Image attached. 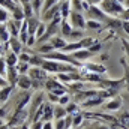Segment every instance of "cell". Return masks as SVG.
<instances>
[{"instance_id": "6da1fadb", "label": "cell", "mask_w": 129, "mask_h": 129, "mask_svg": "<svg viewBox=\"0 0 129 129\" xmlns=\"http://www.w3.org/2000/svg\"><path fill=\"white\" fill-rule=\"evenodd\" d=\"M95 44V39L92 38H83L81 41H77V42H71V44H66L62 51H66V53H75L78 50H84V48H89Z\"/></svg>"}, {"instance_id": "7a4b0ae2", "label": "cell", "mask_w": 129, "mask_h": 129, "mask_svg": "<svg viewBox=\"0 0 129 129\" xmlns=\"http://www.w3.org/2000/svg\"><path fill=\"white\" fill-rule=\"evenodd\" d=\"M101 8L107 15H119L123 12V6L117 0H102Z\"/></svg>"}, {"instance_id": "3957f363", "label": "cell", "mask_w": 129, "mask_h": 129, "mask_svg": "<svg viewBox=\"0 0 129 129\" xmlns=\"http://www.w3.org/2000/svg\"><path fill=\"white\" fill-rule=\"evenodd\" d=\"M69 24L72 26V29H80L83 30L86 27V21H84V17L81 15V12H71L69 14Z\"/></svg>"}, {"instance_id": "277c9868", "label": "cell", "mask_w": 129, "mask_h": 129, "mask_svg": "<svg viewBox=\"0 0 129 129\" xmlns=\"http://www.w3.org/2000/svg\"><path fill=\"white\" fill-rule=\"evenodd\" d=\"M89 15H90V20H98L99 23L101 21H111V17H108L105 12H101V8H96V6H90L87 9Z\"/></svg>"}, {"instance_id": "5b68a950", "label": "cell", "mask_w": 129, "mask_h": 129, "mask_svg": "<svg viewBox=\"0 0 129 129\" xmlns=\"http://www.w3.org/2000/svg\"><path fill=\"white\" fill-rule=\"evenodd\" d=\"M21 24H23V21H17V20H8V30L11 33V36H14V38H18V33H20V29H21Z\"/></svg>"}, {"instance_id": "8992f818", "label": "cell", "mask_w": 129, "mask_h": 129, "mask_svg": "<svg viewBox=\"0 0 129 129\" xmlns=\"http://www.w3.org/2000/svg\"><path fill=\"white\" fill-rule=\"evenodd\" d=\"M9 39H11V33H9V30H8L6 23H0V44L8 45Z\"/></svg>"}, {"instance_id": "52a82bcc", "label": "cell", "mask_w": 129, "mask_h": 129, "mask_svg": "<svg viewBox=\"0 0 129 129\" xmlns=\"http://www.w3.org/2000/svg\"><path fill=\"white\" fill-rule=\"evenodd\" d=\"M72 54V57L75 59V60H78V62H83V60H86V59H89V57H92L93 56V53H90L89 50H78V51H75V53H71Z\"/></svg>"}, {"instance_id": "ba28073f", "label": "cell", "mask_w": 129, "mask_h": 129, "mask_svg": "<svg viewBox=\"0 0 129 129\" xmlns=\"http://www.w3.org/2000/svg\"><path fill=\"white\" fill-rule=\"evenodd\" d=\"M17 86L20 87V89H29L30 86H32V78L29 77V75H20V78L17 80Z\"/></svg>"}, {"instance_id": "9c48e42d", "label": "cell", "mask_w": 129, "mask_h": 129, "mask_svg": "<svg viewBox=\"0 0 129 129\" xmlns=\"http://www.w3.org/2000/svg\"><path fill=\"white\" fill-rule=\"evenodd\" d=\"M8 45H11L12 53H15V54H20V53H21V42H20V39H18V38L11 36V39H9Z\"/></svg>"}, {"instance_id": "30bf717a", "label": "cell", "mask_w": 129, "mask_h": 129, "mask_svg": "<svg viewBox=\"0 0 129 129\" xmlns=\"http://www.w3.org/2000/svg\"><path fill=\"white\" fill-rule=\"evenodd\" d=\"M60 12H62V18L68 20L69 18V14H71V2L69 0H64L60 3Z\"/></svg>"}, {"instance_id": "8fae6325", "label": "cell", "mask_w": 129, "mask_h": 129, "mask_svg": "<svg viewBox=\"0 0 129 129\" xmlns=\"http://www.w3.org/2000/svg\"><path fill=\"white\" fill-rule=\"evenodd\" d=\"M50 44L53 45V48H54V50H63L68 42L63 41L62 38H51V39H50Z\"/></svg>"}, {"instance_id": "7c38bea8", "label": "cell", "mask_w": 129, "mask_h": 129, "mask_svg": "<svg viewBox=\"0 0 129 129\" xmlns=\"http://www.w3.org/2000/svg\"><path fill=\"white\" fill-rule=\"evenodd\" d=\"M0 6L5 8L6 11H11V12H14V11L18 9L15 6V0H0Z\"/></svg>"}, {"instance_id": "4fadbf2b", "label": "cell", "mask_w": 129, "mask_h": 129, "mask_svg": "<svg viewBox=\"0 0 129 129\" xmlns=\"http://www.w3.org/2000/svg\"><path fill=\"white\" fill-rule=\"evenodd\" d=\"M5 62H6L8 66H15L17 62H18V54H15V53H12V51H11V53L5 57Z\"/></svg>"}, {"instance_id": "5bb4252c", "label": "cell", "mask_w": 129, "mask_h": 129, "mask_svg": "<svg viewBox=\"0 0 129 129\" xmlns=\"http://www.w3.org/2000/svg\"><path fill=\"white\" fill-rule=\"evenodd\" d=\"M122 107V101L117 98V99H113L107 104V110H119Z\"/></svg>"}, {"instance_id": "9a60e30c", "label": "cell", "mask_w": 129, "mask_h": 129, "mask_svg": "<svg viewBox=\"0 0 129 129\" xmlns=\"http://www.w3.org/2000/svg\"><path fill=\"white\" fill-rule=\"evenodd\" d=\"M86 68L89 69V71H95V72H105V66H102V64H98V63H87L86 64Z\"/></svg>"}, {"instance_id": "2e32d148", "label": "cell", "mask_w": 129, "mask_h": 129, "mask_svg": "<svg viewBox=\"0 0 129 129\" xmlns=\"http://www.w3.org/2000/svg\"><path fill=\"white\" fill-rule=\"evenodd\" d=\"M42 3H44V0H32V2H30L32 9H33V14H35V15L41 14V5H42Z\"/></svg>"}, {"instance_id": "e0dca14e", "label": "cell", "mask_w": 129, "mask_h": 129, "mask_svg": "<svg viewBox=\"0 0 129 129\" xmlns=\"http://www.w3.org/2000/svg\"><path fill=\"white\" fill-rule=\"evenodd\" d=\"M45 30H47V26H45V23H41L39 26H38V30H36V33H35V38L39 41L44 35H45Z\"/></svg>"}, {"instance_id": "ac0fdd59", "label": "cell", "mask_w": 129, "mask_h": 129, "mask_svg": "<svg viewBox=\"0 0 129 129\" xmlns=\"http://www.w3.org/2000/svg\"><path fill=\"white\" fill-rule=\"evenodd\" d=\"M64 116H66V108H64L63 105H59V107L54 110V117H56V119H63Z\"/></svg>"}, {"instance_id": "d6986e66", "label": "cell", "mask_w": 129, "mask_h": 129, "mask_svg": "<svg viewBox=\"0 0 129 129\" xmlns=\"http://www.w3.org/2000/svg\"><path fill=\"white\" fill-rule=\"evenodd\" d=\"M23 12H24V17L26 18H30L33 17V9L30 3H23Z\"/></svg>"}, {"instance_id": "ffe728a7", "label": "cell", "mask_w": 129, "mask_h": 129, "mask_svg": "<svg viewBox=\"0 0 129 129\" xmlns=\"http://www.w3.org/2000/svg\"><path fill=\"white\" fill-rule=\"evenodd\" d=\"M57 3H59V0H44V6H42V14H44L45 11H48L50 8L56 6Z\"/></svg>"}, {"instance_id": "44dd1931", "label": "cell", "mask_w": 129, "mask_h": 129, "mask_svg": "<svg viewBox=\"0 0 129 129\" xmlns=\"http://www.w3.org/2000/svg\"><path fill=\"white\" fill-rule=\"evenodd\" d=\"M29 64H30V63H24V62H20V63L17 64V71H18L21 75H24V74H26V72H29V69H30V68H29Z\"/></svg>"}, {"instance_id": "7402d4cb", "label": "cell", "mask_w": 129, "mask_h": 129, "mask_svg": "<svg viewBox=\"0 0 129 129\" xmlns=\"http://www.w3.org/2000/svg\"><path fill=\"white\" fill-rule=\"evenodd\" d=\"M120 62L123 63V68H125V80H123V81L126 83V87H128V90H129V64L126 63L123 59H122Z\"/></svg>"}, {"instance_id": "603a6c76", "label": "cell", "mask_w": 129, "mask_h": 129, "mask_svg": "<svg viewBox=\"0 0 129 129\" xmlns=\"http://www.w3.org/2000/svg\"><path fill=\"white\" fill-rule=\"evenodd\" d=\"M8 20H9V14H8V11H6L5 8L0 6V23H8Z\"/></svg>"}, {"instance_id": "cb8c5ba5", "label": "cell", "mask_w": 129, "mask_h": 129, "mask_svg": "<svg viewBox=\"0 0 129 129\" xmlns=\"http://www.w3.org/2000/svg\"><path fill=\"white\" fill-rule=\"evenodd\" d=\"M86 27H87V29H99V27H101V23H99V21H93V20H89V21L86 23Z\"/></svg>"}, {"instance_id": "d4e9b609", "label": "cell", "mask_w": 129, "mask_h": 129, "mask_svg": "<svg viewBox=\"0 0 129 129\" xmlns=\"http://www.w3.org/2000/svg\"><path fill=\"white\" fill-rule=\"evenodd\" d=\"M98 104H102V99L99 98V99H90V102H86L84 105L86 107H92V105H98Z\"/></svg>"}, {"instance_id": "484cf974", "label": "cell", "mask_w": 129, "mask_h": 129, "mask_svg": "<svg viewBox=\"0 0 129 129\" xmlns=\"http://www.w3.org/2000/svg\"><path fill=\"white\" fill-rule=\"evenodd\" d=\"M53 50H54V48H53V45H51V44H47V45L41 47L39 53H47V51H53Z\"/></svg>"}, {"instance_id": "4316f807", "label": "cell", "mask_w": 129, "mask_h": 129, "mask_svg": "<svg viewBox=\"0 0 129 129\" xmlns=\"http://www.w3.org/2000/svg\"><path fill=\"white\" fill-rule=\"evenodd\" d=\"M59 104H60V105H66V104H69V96H68V95L60 96L59 98Z\"/></svg>"}, {"instance_id": "83f0119b", "label": "cell", "mask_w": 129, "mask_h": 129, "mask_svg": "<svg viewBox=\"0 0 129 129\" xmlns=\"http://www.w3.org/2000/svg\"><path fill=\"white\" fill-rule=\"evenodd\" d=\"M56 129H64V119H57Z\"/></svg>"}, {"instance_id": "f1b7e54d", "label": "cell", "mask_w": 129, "mask_h": 129, "mask_svg": "<svg viewBox=\"0 0 129 129\" xmlns=\"http://www.w3.org/2000/svg\"><path fill=\"white\" fill-rule=\"evenodd\" d=\"M48 98H50V101H51V102H59L57 95H56V93H53V92H51V93H48Z\"/></svg>"}, {"instance_id": "f546056e", "label": "cell", "mask_w": 129, "mask_h": 129, "mask_svg": "<svg viewBox=\"0 0 129 129\" xmlns=\"http://www.w3.org/2000/svg\"><path fill=\"white\" fill-rule=\"evenodd\" d=\"M123 48L126 51V56H128V60H129V42L128 41H123Z\"/></svg>"}, {"instance_id": "4dcf8cb0", "label": "cell", "mask_w": 129, "mask_h": 129, "mask_svg": "<svg viewBox=\"0 0 129 129\" xmlns=\"http://www.w3.org/2000/svg\"><path fill=\"white\" fill-rule=\"evenodd\" d=\"M83 122V116H78V117H74V125L77 126V125H80Z\"/></svg>"}, {"instance_id": "1f68e13d", "label": "cell", "mask_w": 129, "mask_h": 129, "mask_svg": "<svg viewBox=\"0 0 129 129\" xmlns=\"http://www.w3.org/2000/svg\"><path fill=\"white\" fill-rule=\"evenodd\" d=\"M98 50H101V45H99V44H96V45H93V47H92V48H90V50H89V51H90V53H93V54H95V51H98Z\"/></svg>"}, {"instance_id": "d6a6232c", "label": "cell", "mask_w": 129, "mask_h": 129, "mask_svg": "<svg viewBox=\"0 0 129 129\" xmlns=\"http://www.w3.org/2000/svg\"><path fill=\"white\" fill-rule=\"evenodd\" d=\"M123 30L129 35V20H126V21L123 23Z\"/></svg>"}, {"instance_id": "836d02e7", "label": "cell", "mask_w": 129, "mask_h": 129, "mask_svg": "<svg viewBox=\"0 0 129 129\" xmlns=\"http://www.w3.org/2000/svg\"><path fill=\"white\" fill-rule=\"evenodd\" d=\"M42 129H53V123H51V122L44 123V125H42Z\"/></svg>"}, {"instance_id": "e575fe53", "label": "cell", "mask_w": 129, "mask_h": 129, "mask_svg": "<svg viewBox=\"0 0 129 129\" xmlns=\"http://www.w3.org/2000/svg\"><path fill=\"white\" fill-rule=\"evenodd\" d=\"M18 2H21V3H30L32 0H18Z\"/></svg>"}, {"instance_id": "d590c367", "label": "cell", "mask_w": 129, "mask_h": 129, "mask_svg": "<svg viewBox=\"0 0 129 129\" xmlns=\"http://www.w3.org/2000/svg\"><path fill=\"white\" fill-rule=\"evenodd\" d=\"M125 6H126V8H129V0H125Z\"/></svg>"}, {"instance_id": "8d00e7d4", "label": "cell", "mask_w": 129, "mask_h": 129, "mask_svg": "<svg viewBox=\"0 0 129 129\" xmlns=\"http://www.w3.org/2000/svg\"><path fill=\"white\" fill-rule=\"evenodd\" d=\"M117 2H119V3H123V2H125V0H117Z\"/></svg>"}, {"instance_id": "74e56055", "label": "cell", "mask_w": 129, "mask_h": 129, "mask_svg": "<svg viewBox=\"0 0 129 129\" xmlns=\"http://www.w3.org/2000/svg\"><path fill=\"white\" fill-rule=\"evenodd\" d=\"M60 2H64V0H60Z\"/></svg>"}]
</instances>
